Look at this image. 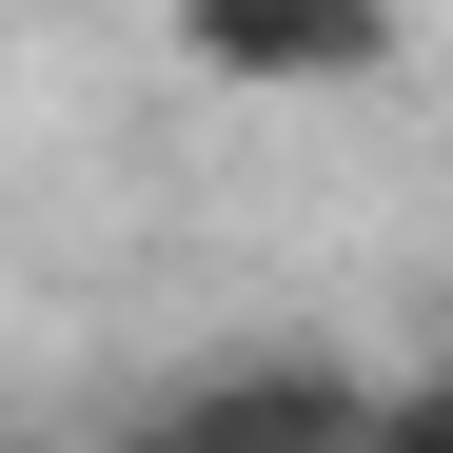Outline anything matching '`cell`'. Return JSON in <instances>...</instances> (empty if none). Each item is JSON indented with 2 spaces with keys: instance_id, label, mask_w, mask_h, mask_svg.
Masks as SVG:
<instances>
[{
  "instance_id": "obj_1",
  "label": "cell",
  "mask_w": 453,
  "mask_h": 453,
  "mask_svg": "<svg viewBox=\"0 0 453 453\" xmlns=\"http://www.w3.org/2000/svg\"><path fill=\"white\" fill-rule=\"evenodd\" d=\"M178 59L237 99H374L414 59V0H178Z\"/></svg>"
},
{
  "instance_id": "obj_2",
  "label": "cell",
  "mask_w": 453,
  "mask_h": 453,
  "mask_svg": "<svg viewBox=\"0 0 453 453\" xmlns=\"http://www.w3.org/2000/svg\"><path fill=\"white\" fill-rule=\"evenodd\" d=\"M355 395H374L355 355H316V335H237V355H197L158 414H178L197 453H355Z\"/></svg>"
},
{
  "instance_id": "obj_4",
  "label": "cell",
  "mask_w": 453,
  "mask_h": 453,
  "mask_svg": "<svg viewBox=\"0 0 453 453\" xmlns=\"http://www.w3.org/2000/svg\"><path fill=\"white\" fill-rule=\"evenodd\" d=\"M99 453H197V434H178V414H119V434H99Z\"/></svg>"
},
{
  "instance_id": "obj_3",
  "label": "cell",
  "mask_w": 453,
  "mask_h": 453,
  "mask_svg": "<svg viewBox=\"0 0 453 453\" xmlns=\"http://www.w3.org/2000/svg\"><path fill=\"white\" fill-rule=\"evenodd\" d=\"M355 453H453V355L434 374H374V395H355Z\"/></svg>"
}]
</instances>
